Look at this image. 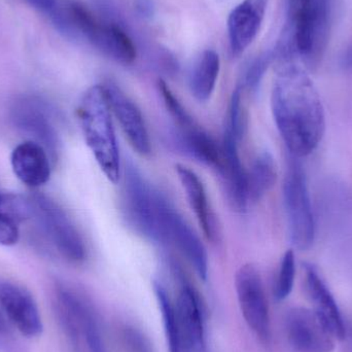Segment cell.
<instances>
[{"mask_svg":"<svg viewBox=\"0 0 352 352\" xmlns=\"http://www.w3.org/2000/svg\"><path fill=\"white\" fill-rule=\"evenodd\" d=\"M271 97L277 129L289 155L311 154L326 132V115L320 94L299 64L278 68Z\"/></svg>","mask_w":352,"mask_h":352,"instance_id":"cell-1","label":"cell"},{"mask_svg":"<svg viewBox=\"0 0 352 352\" xmlns=\"http://www.w3.org/2000/svg\"><path fill=\"white\" fill-rule=\"evenodd\" d=\"M111 113L103 85L93 86L85 93L78 107L85 140L107 179L117 184L121 165Z\"/></svg>","mask_w":352,"mask_h":352,"instance_id":"cell-2","label":"cell"},{"mask_svg":"<svg viewBox=\"0 0 352 352\" xmlns=\"http://www.w3.org/2000/svg\"><path fill=\"white\" fill-rule=\"evenodd\" d=\"M123 209L128 223L136 232L156 243L168 240L166 221L170 205L131 162L125 169Z\"/></svg>","mask_w":352,"mask_h":352,"instance_id":"cell-3","label":"cell"},{"mask_svg":"<svg viewBox=\"0 0 352 352\" xmlns=\"http://www.w3.org/2000/svg\"><path fill=\"white\" fill-rule=\"evenodd\" d=\"M333 0H307L289 10L296 51L306 65H316L322 58L330 34Z\"/></svg>","mask_w":352,"mask_h":352,"instance_id":"cell-4","label":"cell"},{"mask_svg":"<svg viewBox=\"0 0 352 352\" xmlns=\"http://www.w3.org/2000/svg\"><path fill=\"white\" fill-rule=\"evenodd\" d=\"M297 157L292 156L283 182V201L292 243L300 250L311 248L316 223L308 190L307 178Z\"/></svg>","mask_w":352,"mask_h":352,"instance_id":"cell-5","label":"cell"},{"mask_svg":"<svg viewBox=\"0 0 352 352\" xmlns=\"http://www.w3.org/2000/svg\"><path fill=\"white\" fill-rule=\"evenodd\" d=\"M30 219H34L52 245L66 260L82 262L86 248L67 213L49 197L33 194L28 197Z\"/></svg>","mask_w":352,"mask_h":352,"instance_id":"cell-6","label":"cell"},{"mask_svg":"<svg viewBox=\"0 0 352 352\" xmlns=\"http://www.w3.org/2000/svg\"><path fill=\"white\" fill-rule=\"evenodd\" d=\"M238 303L248 328L264 342L270 339V314L262 277L252 264L243 265L235 274Z\"/></svg>","mask_w":352,"mask_h":352,"instance_id":"cell-7","label":"cell"},{"mask_svg":"<svg viewBox=\"0 0 352 352\" xmlns=\"http://www.w3.org/2000/svg\"><path fill=\"white\" fill-rule=\"evenodd\" d=\"M12 122L14 127L32 142L43 146L52 159H56L59 138L52 121L47 105L34 96H23L16 99L12 107Z\"/></svg>","mask_w":352,"mask_h":352,"instance_id":"cell-8","label":"cell"},{"mask_svg":"<svg viewBox=\"0 0 352 352\" xmlns=\"http://www.w3.org/2000/svg\"><path fill=\"white\" fill-rule=\"evenodd\" d=\"M175 306L177 329L173 352H208L204 314L198 294L186 283L178 294Z\"/></svg>","mask_w":352,"mask_h":352,"instance_id":"cell-9","label":"cell"},{"mask_svg":"<svg viewBox=\"0 0 352 352\" xmlns=\"http://www.w3.org/2000/svg\"><path fill=\"white\" fill-rule=\"evenodd\" d=\"M0 308L10 324L27 338H35L43 331L38 306L28 289L0 279Z\"/></svg>","mask_w":352,"mask_h":352,"instance_id":"cell-10","label":"cell"},{"mask_svg":"<svg viewBox=\"0 0 352 352\" xmlns=\"http://www.w3.org/2000/svg\"><path fill=\"white\" fill-rule=\"evenodd\" d=\"M287 341L295 352H332L334 337L329 333L314 311L292 308L285 316Z\"/></svg>","mask_w":352,"mask_h":352,"instance_id":"cell-11","label":"cell"},{"mask_svg":"<svg viewBox=\"0 0 352 352\" xmlns=\"http://www.w3.org/2000/svg\"><path fill=\"white\" fill-rule=\"evenodd\" d=\"M109 109L119 121L120 126L132 148L140 155L151 152L150 136L142 111L138 105L116 85H103Z\"/></svg>","mask_w":352,"mask_h":352,"instance_id":"cell-12","label":"cell"},{"mask_svg":"<svg viewBox=\"0 0 352 352\" xmlns=\"http://www.w3.org/2000/svg\"><path fill=\"white\" fill-rule=\"evenodd\" d=\"M268 0H243L228 18L230 50L234 57L241 55L254 41L265 14Z\"/></svg>","mask_w":352,"mask_h":352,"instance_id":"cell-13","label":"cell"},{"mask_svg":"<svg viewBox=\"0 0 352 352\" xmlns=\"http://www.w3.org/2000/svg\"><path fill=\"white\" fill-rule=\"evenodd\" d=\"M305 289L314 314L334 339L345 338V326L338 305L318 271L311 264L303 265Z\"/></svg>","mask_w":352,"mask_h":352,"instance_id":"cell-14","label":"cell"},{"mask_svg":"<svg viewBox=\"0 0 352 352\" xmlns=\"http://www.w3.org/2000/svg\"><path fill=\"white\" fill-rule=\"evenodd\" d=\"M237 140L227 130L223 138V167L219 175L223 179L228 200L235 210L243 211L248 207V173L238 154Z\"/></svg>","mask_w":352,"mask_h":352,"instance_id":"cell-15","label":"cell"},{"mask_svg":"<svg viewBox=\"0 0 352 352\" xmlns=\"http://www.w3.org/2000/svg\"><path fill=\"white\" fill-rule=\"evenodd\" d=\"M14 175L26 186L38 188L51 177V161L45 148L29 140L19 144L10 156Z\"/></svg>","mask_w":352,"mask_h":352,"instance_id":"cell-16","label":"cell"},{"mask_svg":"<svg viewBox=\"0 0 352 352\" xmlns=\"http://www.w3.org/2000/svg\"><path fill=\"white\" fill-rule=\"evenodd\" d=\"M167 236L168 240L175 242L180 252L192 265L197 274L202 280H206L208 274V256L200 238L192 231L186 221L173 210V207L167 213Z\"/></svg>","mask_w":352,"mask_h":352,"instance_id":"cell-17","label":"cell"},{"mask_svg":"<svg viewBox=\"0 0 352 352\" xmlns=\"http://www.w3.org/2000/svg\"><path fill=\"white\" fill-rule=\"evenodd\" d=\"M88 43L103 55L125 65L133 63L138 57V51L131 37L115 23L98 21Z\"/></svg>","mask_w":352,"mask_h":352,"instance_id":"cell-18","label":"cell"},{"mask_svg":"<svg viewBox=\"0 0 352 352\" xmlns=\"http://www.w3.org/2000/svg\"><path fill=\"white\" fill-rule=\"evenodd\" d=\"M175 170L178 179L186 192L188 204L194 211L205 236L211 241H215L219 238V229L215 223L214 215L209 206L202 182L199 176L188 167L177 165Z\"/></svg>","mask_w":352,"mask_h":352,"instance_id":"cell-19","label":"cell"},{"mask_svg":"<svg viewBox=\"0 0 352 352\" xmlns=\"http://www.w3.org/2000/svg\"><path fill=\"white\" fill-rule=\"evenodd\" d=\"M178 144L182 151L207 166L217 169V173L223 167V150L217 142L196 126L180 127L177 134Z\"/></svg>","mask_w":352,"mask_h":352,"instance_id":"cell-20","label":"cell"},{"mask_svg":"<svg viewBox=\"0 0 352 352\" xmlns=\"http://www.w3.org/2000/svg\"><path fill=\"white\" fill-rule=\"evenodd\" d=\"M221 60L219 54L212 50H206L201 55L190 76V89L192 96L199 102H206L210 99L219 78Z\"/></svg>","mask_w":352,"mask_h":352,"instance_id":"cell-21","label":"cell"},{"mask_svg":"<svg viewBox=\"0 0 352 352\" xmlns=\"http://www.w3.org/2000/svg\"><path fill=\"white\" fill-rule=\"evenodd\" d=\"M277 166L272 155L262 153L256 157L248 173V201L261 200L276 184Z\"/></svg>","mask_w":352,"mask_h":352,"instance_id":"cell-22","label":"cell"},{"mask_svg":"<svg viewBox=\"0 0 352 352\" xmlns=\"http://www.w3.org/2000/svg\"><path fill=\"white\" fill-rule=\"evenodd\" d=\"M296 276V258L293 250L285 252L281 260L278 274L274 285V296L278 301H283L293 291Z\"/></svg>","mask_w":352,"mask_h":352,"instance_id":"cell-23","label":"cell"},{"mask_svg":"<svg viewBox=\"0 0 352 352\" xmlns=\"http://www.w3.org/2000/svg\"><path fill=\"white\" fill-rule=\"evenodd\" d=\"M245 128L246 117L242 105L241 90L237 88L234 91L230 103L229 124L227 130H229L237 142H239L243 138Z\"/></svg>","mask_w":352,"mask_h":352,"instance_id":"cell-24","label":"cell"},{"mask_svg":"<svg viewBox=\"0 0 352 352\" xmlns=\"http://www.w3.org/2000/svg\"><path fill=\"white\" fill-rule=\"evenodd\" d=\"M159 90L161 91V94H162L163 99H164L165 104H166L167 109L170 111L173 117L175 118L176 122H177L179 127H190V126H194V121H192L190 116L186 113V109L182 107V103L178 101V99L176 98L175 94H173V91L169 89V87L167 86L166 82L164 80H159Z\"/></svg>","mask_w":352,"mask_h":352,"instance_id":"cell-25","label":"cell"},{"mask_svg":"<svg viewBox=\"0 0 352 352\" xmlns=\"http://www.w3.org/2000/svg\"><path fill=\"white\" fill-rule=\"evenodd\" d=\"M273 63V52L262 54L254 60L245 74V85L250 91L258 90L269 66Z\"/></svg>","mask_w":352,"mask_h":352,"instance_id":"cell-26","label":"cell"},{"mask_svg":"<svg viewBox=\"0 0 352 352\" xmlns=\"http://www.w3.org/2000/svg\"><path fill=\"white\" fill-rule=\"evenodd\" d=\"M122 340L126 352H153L152 343L140 329L126 326L122 331Z\"/></svg>","mask_w":352,"mask_h":352,"instance_id":"cell-27","label":"cell"},{"mask_svg":"<svg viewBox=\"0 0 352 352\" xmlns=\"http://www.w3.org/2000/svg\"><path fill=\"white\" fill-rule=\"evenodd\" d=\"M20 221L0 209V245L12 246L20 239Z\"/></svg>","mask_w":352,"mask_h":352,"instance_id":"cell-28","label":"cell"},{"mask_svg":"<svg viewBox=\"0 0 352 352\" xmlns=\"http://www.w3.org/2000/svg\"><path fill=\"white\" fill-rule=\"evenodd\" d=\"M135 10L142 18L152 19L155 14L154 2L153 0H135Z\"/></svg>","mask_w":352,"mask_h":352,"instance_id":"cell-29","label":"cell"},{"mask_svg":"<svg viewBox=\"0 0 352 352\" xmlns=\"http://www.w3.org/2000/svg\"><path fill=\"white\" fill-rule=\"evenodd\" d=\"M31 8L36 10L37 12H41V14H47L51 12L52 8L55 6L57 0H25Z\"/></svg>","mask_w":352,"mask_h":352,"instance_id":"cell-30","label":"cell"},{"mask_svg":"<svg viewBox=\"0 0 352 352\" xmlns=\"http://www.w3.org/2000/svg\"><path fill=\"white\" fill-rule=\"evenodd\" d=\"M6 334H8V327H6V320L0 314V345L6 340Z\"/></svg>","mask_w":352,"mask_h":352,"instance_id":"cell-31","label":"cell"},{"mask_svg":"<svg viewBox=\"0 0 352 352\" xmlns=\"http://www.w3.org/2000/svg\"><path fill=\"white\" fill-rule=\"evenodd\" d=\"M342 65L346 68H352V49L349 50L343 56Z\"/></svg>","mask_w":352,"mask_h":352,"instance_id":"cell-32","label":"cell"},{"mask_svg":"<svg viewBox=\"0 0 352 352\" xmlns=\"http://www.w3.org/2000/svg\"><path fill=\"white\" fill-rule=\"evenodd\" d=\"M306 1L307 0H289V10H294V8H298Z\"/></svg>","mask_w":352,"mask_h":352,"instance_id":"cell-33","label":"cell"},{"mask_svg":"<svg viewBox=\"0 0 352 352\" xmlns=\"http://www.w3.org/2000/svg\"><path fill=\"white\" fill-rule=\"evenodd\" d=\"M4 195L0 192V206H1L2 202H3Z\"/></svg>","mask_w":352,"mask_h":352,"instance_id":"cell-34","label":"cell"}]
</instances>
